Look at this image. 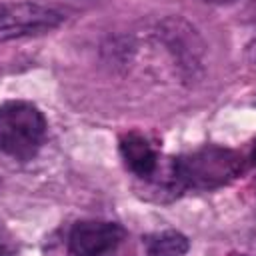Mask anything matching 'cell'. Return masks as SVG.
Returning <instances> with one entry per match:
<instances>
[{"instance_id":"cell-1","label":"cell","mask_w":256,"mask_h":256,"mask_svg":"<svg viewBox=\"0 0 256 256\" xmlns=\"http://www.w3.org/2000/svg\"><path fill=\"white\" fill-rule=\"evenodd\" d=\"M242 172L238 152L222 146H202L194 152L176 156L168 164V184L172 192L214 190L232 182Z\"/></svg>"},{"instance_id":"cell-2","label":"cell","mask_w":256,"mask_h":256,"mask_svg":"<svg viewBox=\"0 0 256 256\" xmlns=\"http://www.w3.org/2000/svg\"><path fill=\"white\" fill-rule=\"evenodd\" d=\"M46 118L30 102L8 100L0 110V146L2 152L18 162L32 160L44 138H46Z\"/></svg>"},{"instance_id":"cell-3","label":"cell","mask_w":256,"mask_h":256,"mask_svg":"<svg viewBox=\"0 0 256 256\" xmlns=\"http://www.w3.org/2000/svg\"><path fill=\"white\" fill-rule=\"evenodd\" d=\"M66 18L54 6L30 4V2H0V40H12L22 36L44 34Z\"/></svg>"},{"instance_id":"cell-4","label":"cell","mask_w":256,"mask_h":256,"mask_svg":"<svg viewBox=\"0 0 256 256\" xmlns=\"http://www.w3.org/2000/svg\"><path fill=\"white\" fill-rule=\"evenodd\" d=\"M124 228L116 222L82 220L68 234V256H116Z\"/></svg>"},{"instance_id":"cell-5","label":"cell","mask_w":256,"mask_h":256,"mask_svg":"<svg viewBox=\"0 0 256 256\" xmlns=\"http://www.w3.org/2000/svg\"><path fill=\"white\" fill-rule=\"evenodd\" d=\"M120 154L126 168L134 176L142 180H152L158 174L160 156L142 134H136V132L124 134L120 140Z\"/></svg>"},{"instance_id":"cell-6","label":"cell","mask_w":256,"mask_h":256,"mask_svg":"<svg viewBox=\"0 0 256 256\" xmlns=\"http://www.w3.org/2000/svg\"><path fill=\"white\" fill-rule=\"evenodd\" d=\"M188 238L178 230H164L146 238V256H186Z\"/></svg>"},{"instance_id":"cell-7","label":"cell","mask_w":256,"mask_h":256,"mask_svg":"<svg viewBox=\"0 0 256 256\" xmlns=\"http://www.w3.org/2000/svg\"><path fill=\"white\" fill-rule=\"evenodd\" d=\"M246 56H248V60H250V62L256 66V38H254V40L248 44V48H246Z\"/></svg>"},{"instance_id":"cell-8","label":"cell","mask_w":256,"mask_h":256,"mask_svg":"<svg viewBox=\"0 0 256 256\" xmlns=\"http://www.w3.org/2000/svg\"><path fill=\"white\" fill-rule=\"evenodd\" d=\"M252 160H254V164H256V144H254V150H252Z\"/></svg>"},{"instance_id":"cell-9","label":"cell","mask_w":256,"mask_h":256,"mask_svg":"<svg viewBox=\"0 0 256 256\" xmlns=\"http://www.w3.org/2000/svg\"><path fill=\"white\" fill-rule=\"evenodd\" d=\"M252 16H254V20H256V6H252Z\"/></svg>"}]
</instances>
